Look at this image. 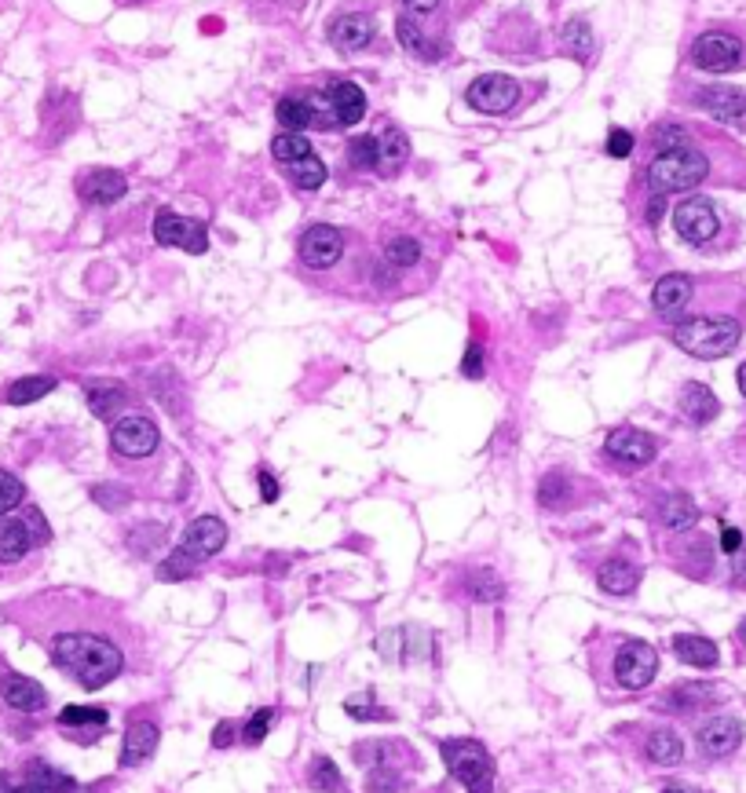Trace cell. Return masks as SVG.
I'll use <instances>...</instances> for the list:
<instances>
[{
    "label": "cell",
    "instance_id": "52a82bcc",
    "mask_svg": "<svg viewBox=\"0 0 746 793\" xmlns=\"http://www.w3.org/2000/svg\"><path fill=\"white\" fill-rule=\"evenodd\" d=\"M154 238H158V245L183 249V253H194V256H202L205 249H209V231H205V223L176 216V212H169V209H161L158 216H154Z\"/></svg>",
    "mask_w": 746,
    "mask_h": 793
},
{
    "label": "cell",
    "instance_id": "8992f818",
    "mask_svg": "<svg viewBox=\"0 0 746 793\" xmlns=\"http://www.w3.org/2000/svg\"><path fill=\"white\" fill-rule=\"evenodd\" d=\"M659 673V655H655V647L644 644V640H626L619 647V655H615V680H619L622 688L629 691H640L648 688L651 680Z\"/></svg>",
    "mask_w": 746,
    "mask_h": 793
},
{
    "label": "cell",
    "instance_id": "d6a6232c",
    "mask_svg": "<svg viewBox=\"0 0 746 793\" xmlns=\"http://www.w3.org/2000/svg\"><path fill=\"white\" fill-rule=\"evenodd\" d=\"M560 48H564V55H571L578 63H586L589 55H593V30H589V22H582V19L567 22L564 33H560Z\"/></svg>",
    "mask_w": 746,
    "mask_h": 793
},
{
    "label": "cell",
    "instance_id": "603a6c76",
    "mask_svg": "<svg viewBox=\"0 0 746 793\" xmlns=\"http://www.w3.org/2000/svg\"><path fill=\"white\" fill-rule=\"evenodd\" d=\"M33 545H37V541H33L30 527H26V519H22V516H4V519H0V563L22 560V556L33 549Z\"/></svg>",
    "mask_w": 746,
    "mask_h": 793
},
{
    "label": "cell",
    "instance_id": "b9f144b4",
    "mask_svg": "<svg viewBox=\"0 0 746 793\" xmlns=\"http://www.w3.org/2000/svg\"><path fill=\"white\" fill-rule=\"evenodd\" d=\"M706 698H714V691L706 684H688V688H673L670 695H662V706L670 709H699Z\"/></svg>",
    "mask_w": 746,
    "mask_h": 793
},
{
    "label": "cell",
    "instance_id": "003e7915",
    "mask_svg": "<svg viewBox=\"0 0 746 793\" xmlns=\"http://www.w3.org/2000/svg\"><path fill=\"white\" fill-rule=\"evenodd\" d=\"M128 4H143V0H128Z\"/></svg>",
    "mask_w": 746,
    "mask_h": 793
},
{
    "label": "cell",
    "instance_id": "6125c7cd",
    "mask_svg": "<svg viewBox=\"0 0 746 793\" xmlns=\"http://www.w3.org/2000/svg\"><path fill=\"white\" fill-rule=\"evenodd\" d=\"M662 793H695L692 786H681V783H673V786H666Z\"/></svg>",
    "mask_w": 746,
    "mask_h": 793
},
{
    "label": "cell",
    "instance_id": "816d5d0a",
    "mask_svg": "<svg viewBox=\"0 0 746 793\" xmlns=\"http://www.w3.org/2000/svg\"><path fill=\"white\" fill-rule=\"evenodd\" d=\"M92 497H96L103 508H110V512H118V508H125L128 501H132V494H128L125 487H92Z\"/></svg>",
    "mask_w": 746,
    "mask_h": 793
},
{
    "label": "cell",
    "instance_id": "8fae6325",
    "mask_svg": "<svg viewBox=\"0 0 746 793\" xmlns=\"http://www.w3.org/2000/svg\"><path fill=\"white\" fill-rule=\"evenodd\" d=\"M673 227L688 245H706L710 238H717V212L706 198H688L673 209Z\"/></svg>",
    "mask_w": 746,
    "mask_h": 793
},
{
    "label": "cell",
    "instance_id": "60d3db41",
    "mask_svg": "<svg viewBox=\"0 0 746 793\" xmlns=\"http://www.w3.org/2000/svg\"><path fill=\"white\" fill-rule=\"evenodd\" d=\"M136 556H158L161 545H165V530L158 523H147V527H132V538H128Z\"/></svg>",
    "mask_w": 746,
    "mask_h": 793
},
{
    "label": "cell",
    "instance_id": "d590c367",
    "mask_svg": "<svg viewBox=\"0 0 746 793\" xmlns=\"http://www.w3.org/2000/svg\"><path fill=\"white\" fill-rule=\"evenodd\" d=\"M384 260H388V267H395V271H406V267H414L417 260H421V242L410 238V234H392V238L384 242Z\"/></svg>",
    "mask_w": 746,
    "mask_h": 793
},
{
    "label": "cell",
    "instance_id": "9a60e30c",
    "mask_svg": "<svg viewBox=\"0 0 746 793\" xmlns=\"http://www.w3.org/2000/svg\"><path fill=\"white\" fill-rule=\"evenodd\" d=\"M128 191L125 176L118 169H92L77 180V194L88 201V205H114Z\"/></svg>",
    "mask_w": 746,
    "mask_h": 793
},
{
    "label": "cell",
    "instance_id": "d4e9b609",
    "mask_svg": "<svg viewBox=\"0 0 746 793\" xmlns=\"http://www.w3.org/2000/svg\"><path fill=\"white\" fill-rule=\"evenodd\" d=\"M597 585L611 596H629L640 585V567L629 560H608L597 571Z\"/></svg>",
    "mask_w": 746,
    "mask_h": 793
},
{
    "label": "cell",
    "instance_id": "03108f58",
    "mask_svg": "<svg viewBox=\"0 0 746 793\" xmlns=\"http://www.w3.org/2000/svg\"><path fill=\"white\" fill-rule=\"evenodd\" d=\"M739 636H743V644H746V618H743V625H739Z\"/></svg>",
    "mask_w": 746,
    "mask_h": 793
},
{
    "label": "cell",
    "instance_id": "74e56055",
    "mask_svg": "<svg viewBox=\"0 0 746 793\" xmlns=\"http://www.w3.org/2000/svg\"><path fill=\"white\" fill-rule=\"evenodd\" d=\"M271 154H275L278 165H289V161L308 158V154H315V150H311V143H308L304 132H278L275 143H271Z\"/></svg>",
    "mask_w": 746,
    "mask_h": 793
},
{
    "label": "cell",
    "instance_id": "f6af8a7d",
    "mask_svg": "<svg viewBox=\"0 0 746 793\" xmlns=\"http://www.w3.org/2000/svg\"><path fill=\"white\" fill-rule=\"evenodd\" d=\"M348 161H352V169H359V172L377 169V136H355L352 143H348Z\"/></svg>",
    "mask_w": 746,
    "mask_h": 793
},
{
    "label": "cell",
    "instance_id": "ac0fdd59",
    "mask_svg": "<svg viewBox=\"0 0 746 793\" xmlns=\"http://www.w3.org/2000/svg\"><path fill=\"white\" fill-rule=\"evenodd\" d=\"M699 106H703L710 117L725 121V125H739L746 117V96L739 88H728V85L703 88V92H699Z\"/></svg>",
    "mask_w": 746,
    "mask_h": 793
},
{
    "label": "cell",
    "instance_id": "3957f363",
    "mask_svg": "<svg viewBox=\"0 0 746 793\" xmlns=\"http://www.w3.org/2000/svg\"><path fill=\"white\" fill-rule=\"evenodd\" d=\"M739 329L736 318H684L681 326H673V344L695 359H721L728 351L739 348Z\"/></svg>",
    "mask_w": 746,
    "mask_h": 793
},
{
    "label": "cell",
    "instance_id": "f1b7e54d",
    "mask_svg": "<svg viewBox=\"0 0 746 793\" xmlns=\"http://www.w3.org/2000/svg\"><path fill=\"white\" fill-rule=\"evenodd\" d=\"M644 753H648L651 764H659V768H673V764H681L684 757V742L677 731L670 728H659L648 735V746H644Z\"/></svg>",
    "mask_w": 746,
    "mask_h": 793
},
{
    "label": "cell",
    "instance_id": "681fc988",
    "mask_svg": "<svg viewBox=\"0 0 746 793\" xmlns=\"http://www.w3.org/2000/svg\"><path fill=\"white\" fill-rule=\"evenodd\" d=\"M655 147H659V154H662V150L688 147V132H684V128H677V125H659V128H655Z\"/></svg>",
    "mask_w": 746,
    "mask_h": 793
},
{
    "label": "cell",
    "instance_id": "ab89813d",
    "mask_svg": "<svg viewBox=\"0 0 746 793\" xmlns=\"http://www.w3.org/2000/svg\"><path fill=\"white\" fill-rule=\"evenodd\" d=\"M538 501H542V508H564L571 501V483H567L564 472H549L538 483Z\"/></svg>",
    "mask_w": 746,
    "mask_h": 793
},
{
    "label": "cell",
    "instance_id": "e7e4bbea",
    "mask_svg": "<svg viewBox=\"0 0 746 793\" xmlns=\"http://www.w3.org/2000/svg\"><path fill=\"white\" fill-rule=\"evenodd\" d=\"M11 793H41V790H37V786H30V783H26V786H19V790H11Z\"/></svg>",
    "mask_w": 746,
    "mask_h": 793
},
{
    "label": "cell",
    "instance_id": "f5cc1de1",
    "mask_svg": "<svg viewBox=\"0 0 746 793\" xmlns=\"http://www.w3.org/2000/svg\"><path fill=\"white\" fill-rule=\"evenodd\" d=\"M633 147H637L633 132H626V128H611V132H608V154H611V158H629V154H633Z\"/></svg>",
    "mask_w": 746,
    "mask_h": 793
},
{
    "label": "cell",
    "instance_id": "ee69618b",
    "mask_svg": "<svg viewBox=\"0 0 746 793\" xmlns=\"http://www.w3.org/2000/svg\"><path fill=\"white\" fill-rule=\"evenodd\" d=\"M469 596L476 603H494V600H501L505 596V585H501V578L498 574H491V571H476L469 578Z\"/></svg>",
    "mask_w": 746,
    "mask_h": 793
},
{
    "label": "cell",
    "instance_id": "1f68e13d",
    "mask_svg": "<svg viewBox=\"0 0 746 793\" xmlns=\"http://www.w3.org/2000/svg\"><path fill=\"white\" fill-rule=\"evenodd\" d=\"M662 519L670 530H692L699 523V505L688 494H670L662 501Z\"/></svg>",
    "mask_w": 746,
    "mask_h": 793
},
{
    "label": "cell",
    "instance_id": "ffe728a7",
    "mask_svg": "<svg viewBox=\"0 0 746 793\" xmlns=\"http://www.w3.org/2000/svg\"><path fill=\"white\" fill-rule=\"evenodd\" d=\"M158 750V724L150 720H132L125 731V746H121V764L136 768V764L150 761Z\"/></svg>",
    "mask_w": 746,
    "mask_h": 793
},
{
    "label": "cell",
    "instance_id": "484cf974",
    "mask_svg": "<svg viewBox=\"0 0 746 793\" xmlns=\"http://www.w3.org/2000/svg\"><path fill=\"white\" fill-rule=\"evenodd\" d=\"M107 724H110V713L107 709H99V706H66L63 713H59V728H81L74 739L85 735V739L92 742L99 731L107 728Z\"/></svg>",
    "mask_w": 746,
    "mask_h": 793
},
{
    "label": "cell",
    "instance_id": "7c38bea8",
    "mask_svg": "<svg viewBox=\"0 0 746 793\" xmlns=\"http://www.w3.org/2000/svg\"><path fill=\"white\" fill-rule=\"evenodd\" d=\"M341 253H344V234L337 231V227H330V223H315V227H308L304 238H300V260H304L311 271L333 267L341 260Z\"/></svg>",
    "mask_w": 746,
    "mask_h": 793
},
{
    "label": "cell",
    "instance_id": "be15d7a7",
    "mask_svg": "<svg viewBox=\"0 0 746 793\" xmlns=\"http://www.w3.org/2000/svg\"><path fill=\"white\" fill-rule=\"evenodd\" d=\"M736 381H739V392H743V395H746V362H743V366H739V373H736Z\"/></svg>",
    "mask_w": 746,
    "mask_h": 793
},
{
    "label": "cell",
    "instance_id": "7bdbcfd3",
    "mask_svg": "<svg viewBox=\"0 0 746 793\" xmlns=\"http://www.w3.org/2000/svg\"><path fill=\"white\" fill-rule=\"evenodd\" d=\"M194 567H198V560H191V556H187L183 549H172L169 556L161 560L158 578H161V582H183V578H191V574H194Z\"/></svg>",
    "mask_w": 746,
    "mask_h": 793
},
{
    "label": "cell",
    "instance_id": "680465c9",
    "mask_svg": "<svg viewBox=\"0 0 746 793\" xmlns=\"http://www.w3.org/2000/svg\"><path fill=\"white\" fill-rule=\"evenodd\" d=\"M721 549L736 556V552L743 549V534H739L736 527H725V530H721Z\"/></svg>",
    "mask_w": 746,
    "mask_h": 793
},
{
    "label": "cell",
    "instance_id": "2e32d148",
    "mask_svg": "<svg viewBox=\"0 0 746 793\" xmlns=\"http://www.w3.org/2000/svg\"><path fill=\"white\" fill-rule=\"evenodd\" d=\"M608 454L622 465H648L655 457V439L640 428H615L608 435Z\"/></svg>",
    "mask_w": 746,
    "mask_h": 793
},
{
    "label": "cell",
    "instance_id": "f35d334b",
    "mask_svg": "<svg viewBox=\"0 0 746 793\" xmlns=\"http://www.w3.org/2000/svg\"><path fill=\"white\" fill-rule=\"evenodd\" d=\"M275 117H278V125H282V132H304V128H311L300 92H293V96L282 99V103L275 106Z\"/></svg>",
    "mask_w": 746,
    "mask_h": 793
},
{
    "label": "cell",
    "instance_id": "7a4b0ae2",
    "mask_svg": "<svg viewBox=\"0 0 746 793\" xmlns=\"http://www.w3.org/2000/svg\"><path fill=\"white\" fill-rule=\"evenodd\" d=\"M311 128H352L366 114V92L355 81H333L319 92H300Z\"/></svg>",
    "mask_w": 746,
    "mask_h": 793
},
{
    "label": "cell",
    "instance_id": "e575fe53",
    "mask_svg": "<svg viewBox=\"0 0 746 793\" xmlns=\"http://www.w3.org/2000/svg\"><path fill=\"white\" fill-rule=\"evenodd\" d=\"M308 783H311V790H315V793H348L341 768H337L330 757H315V761H311Z\"/></svg>",
    "mask_w": 746,
    "mask_h": 793
},
{
    "label": "cell",
    "instance_id": "4316f807",
    "mask_svg": "<svg viewBox=\"0 0 746 793\" xmlns=\"http://www.w3.org/2000/svg\"><path fill=\"white\" fill-rule=\"evenodd\" d=\"M125 388H121L118 381H96L88 384V410L96 413L99 421H110V417H118L121 410H125Z\"/></svg>",
    "mask_w": 746,
    "mask_h": 793
},
{
    "label": "cell",
    "instance_id": "94428289",
    "mask_svg": "<svg viewBox=\"0 0 746 793\" xmlns=\"http://www.w3.org/2000/svg\"><path fill=\"white\" fill-rule=\"evenodd\" d=\"M659 216H662V194L655 201H651V209H648V220L651 223H659Z\"/></svg>",
    "mask_w": 746,
    "mask_h": 793
},
{
    "label": "cell",
    "instance_id": "d6986e66",
    "mask_svg": "<svg viewBox=\"0 0 746 793\" xmlns=\"http://www.w3.org/2000/svg\"><path fill=\"white\" fill-rule=\"evenodd\" d=\"M0 695L8 702L11 709H19V713H41L48 706V691L30 677H19V673H8V677L0 680Z\"/></svg>",
    "mask_w": 746,
    "mask_h": 793
},
{
    "label": "cell",
    "instance_id": "cb8c5ba5",
    "mask_svg": "<svg viewBox=\"0 0 746 793\" xmlns=\"http://www.w3.org/2000/svg\"><path fill=\"white\" fill-rule=\"evenodd\" d=\"M673 655L681 658L684 666H695V669H714L717 666V644L714 640H706V636H695V633H681L673 636Z\"/></svg>",
    "mask_w": 746,
    "mask_h": 793
},
{
    "label": "cell",
    "instance_id": "c3c4849f",
    "mask_svg": "<svg viewBox=\"0 0 746 793\" xmlns=\"http://www.w3.org/2000/svg\"><path fill=\"white\" fill-rule=\"evenodd\" d=\"M366 786H370V793H399V786H403V775L395 772L392 764H377Z\"/></svg>",
    "mask_w": 746,
    "mask_h": 793
},
{
    "label": "cell",
    "instance_id": "91938a15",
    "mask_svg": "<svg viewBox=\"0 0 746 793\" xmlns=\"http://www.w3.org/2000/svg\"><path fill=\"white\" fill-rule=\"evenodd\" d=\"M436 4H439V0H406V8H410V11H432Z\"/></svg>",
    "mask_w": 746,
    "mask_h": 793
},
{
    "label": "cell",
    "instance_id": "9c48e42d",
    "mask_svg": "<svg viewBox=\"0 0 746 793\" xmlns=\"http://www.w3.org/2000/svg\"><path fill=\"white\" fill-rule=\"evenodd\" d=\"M110 443L121 457H150L158 450L161 432L158 424L150 417H139V413H128V417H118L114 428H110Z\"/></svg>",
    "mask_w": 746,
    "mask_h": 793
},
{
    "label": "cell",
    "instance_id": "4fadbf2b",
    "mask_svg": "<svg viewBox=\"0 0 746 793\" xmlns=\"http://www.w3.org/2000/svg\"><path fill=\"white\" fill-rule=\"evenodd\" d=\"M227 541V527L224 519L216 516H198L187 523V530H183V541L180 549L191 556V560H205V556H216V552L224 549Z\"/></svg>",
    "mask_w": 746,
    "mask_h": 793
},
{
    "label": "cell",
    "instance_id": "ba28073f",
    "mask_svg": "<svg viewBox=\"0 0 746 793\" xmlns=\"http://www.w3.org/2000/svg\"><path fill=\"white\" fill-rule=\"evenodd\" d=\"M465 99H469L472 110L498 117V114H509L512 106L520 103V85H516L509 74H483L469 85Z\"/></svg>",
    "mask_w": 746,
    "mask_h": 793
},
{
    "label": "cell",
    "instance_id": "5b68a950",
    "mask_svg": "<svg viewBox=\"0 0 746 793\" xmlns=\"http://www.w3.org/2000/svg\"><path fill=\"white\" fill-rule=\"evenodd\" d=\"M447 772L458 779L469 793H491L494 786V761L487 746L476 739H447L439 746Z\"/></svg>",
    "mask_w": 746,
    "mask_h": 793
},
{
    "label": "cell",
    "instance_id": "277c9868",
    "mask_svg": "<svg viewBox=\"0 0 746 793\" xmlns=\"http://www.w3.org/2000/svg\"><path fill=\"white\" fill-rule=\"evenodd\" d=\"M706 172H710V161H706L703 150L677 147V150L655 154V161L648 165V180H651V187H655V194L666 198V194L688 191L695 183H703Z\"/></svg>",
    "mask_w": 746,
    "mask_h": 793
},
{
    "label": "cell",
    "instance_id": "6f0895ef",
    "mask_svg": "<svg viewBox=\"0 0 746 793\" xmlns=\"http://www.w3.org/2000/svg\"><path fill=\"white\" fill-rule=\"evenodd\" d=\"M235 735H238V728L231 724V720H224V724H216V731H213V746L216 750H224V746L235 742Z\"/></svg>",
    "mask_w": 746,
    "mask_h": 793
},
{
    "label": "cell",
    "instance_id": "e0dca14e",
    "mask_svg": "<svg viewBox=\"0 0 746 793\" xmlns=\"http://www.w3.org/2000/svg\"><path fill=\"white\" fill-rule=\"evenodd\" d=\"M739 742H743V724L736 717H714L699 728V746L706 757H728L739 750Z\"/></svg>",
    "mask_w": 746,
    "mask_h": 793
},
{
    "label": "cell",
    "instance_id": "9f6ffc18",
    "mask_svg": "<svg viewBox=\"0 0 746 793\" xmlns=\"http://www.w3.org/2000/svg\"><path fill=\"white\" fill-rule=\"evenodd\" d=\"M256 483H260V497H264V505L278 501V483H275V476H271L267 468H260V472H256Z\"/></svg>",
    "mask_w": 746,
    "mask_h": 793
},
{
    "label": "cell",
    "instance_id": "7402d4cb",
    "mask_svg": "<svg viewBox=\"0 0 746 793\" xmlns=\"http://www.w3.org/2000/svg\"><path fill=\"white\" fill-rule=\"evenodd\" d=\"M681 413H684V421L710 424L717 413H721V402L710 392V384L692 381V384H684V392H681Z\"/></svg>",
    "mask_w": 746,
    "mask_h": 793
},
{
    "label": "cell",
    "instance_id": "30bf717a",
    "mask_svg": "<svg viewBox=\"0 0 746 793\" xmlns=\"http://www.w3.org/2000/svg\"><path fill=\"white\" fill-rule=\"evenodd\" d=\"M739 59H743V44L732 37V33H703L699 41L692 44V63L706 74H725V70H736Z\"/></svg>",
    "mask_w": 746,
    "mask_h": 793
},
{
    "label": "cell",
    "instance_id": "7dc6e473",
    "mask_svg": "<svg viewBox=\"0 0 746 793\" xmlns=\"http://www.w3.org/2000/svg\"><path fill=\"white\" fill-rule=\"evenodd\" d=\"M344 713L352 720H388V709L377 706V698L373 695H352L344 702Z\"/></svg>",
    "mask_w": 746,
    "mask_h": 793
},
{
    "label": "cell",
    "instance_id": "f546056e",
    "mask_svg": "<svg viewBox=\"0 0 746 793\" xmlns=\"http://www.w3.org/2000/svg\"><path fill=\"white\" fill-rule=\"evenodd\" d=\"M395 41L403 44L410 55H417V59H439V55H443V48L428 41V33L421 30L410 15H403V19L395 22Z\"/></svg>",
    "mask_w": 746,
    "mask_h": 793
},
{
    "label": "cell",
    "instance_id": "83f0119b",
    "mask_svg": "<svg viewBox=\"0 0 746 793\" xmlns=\"http://www.w3.org/2000/svg\"><path fill=\"white\" fill-rule=\"evenodd\" d=\"M406 161V136L395 125H388L377 136V172L381 176H395Z\"/></svg>",
    "mask_w": 746,
    "mask_h": 793
},
{
    "label": "cell",
    "instance_id": "836d02e7",
    "mask_svg": "<svg viewBox=\"0 0 746 793\" xmlns=\"http://www.w3.org/2000/svg\"><path fill=\"white\" fill-rule=\"evenodd\" d=\"M48 392H55V377H22V381L8 384L4 402H11V406H30V402L44 399Z\"/></svg>",
    "mask_w": 746,
    "mask_h": 793
},
{
    "label": "cell",
    "instance_id": "bcb514c9",
    "mask_svg": "<svg viewBox=\"0 0 746 793\" xmlns=\"http://www.w3.org/2000/svg\"><path fill=\"white\" fill-rule=\"evenodd\" d=\"M22 497H26V487H22V479L11 476V472H0V519L19 508Z\"/></svg>",
    "mask_w": 746,
    "mask_h": 793
},
{
    "label": "cell",
    "instance_id": "4dcf8cb0",
    "mask_svg": "<svg viewBox=\"0 0 746 793\" xmlns=\"http://www.w3.org/2000/svg\"><path fill=\"white\" fill-rule=\"evenodd\" d=\"M282 172H286L289 183H293L297 191H319L322 183H326V165H322V158H315V154L289 161V165H282Z\"/></svg>",
    "mask_w": 746,
    "mask_h": 793
},
{
    "label": "cell",
    "instance_id": "8d00e7d4",
    "mask_svg": "<svg viewBox=\"0 0 746 793\" xmlns=\"http://www.w3.org/2000/svg\"><path fill=\"white\" fill-rule=\"evenodd\" d=\"M26 779H30V786H37L41 793H74V779L44 761H33Z\"/></svg>",
    "mask_w": 746,
    "mask_h": 793
},
{
    "label": "cell",
    "instance_id": "5bb4252c",
    "mask_svg": "<svg viewBox=\"0 0 746 793\" xmlns=\"http://www.w3.org/2000/svg\"><path fill=\"white\" fill-rule=\"evenodd\" d=\"M373 33H377V26H373V15H366V11H344V15H337L330 26V41L337 52L352 55V52H363L366 44L373 41Z\"/></svg>",
    "mask_w": 746,
    "mask_h": 793
},
{
    "label": "cell",
    "instance_id": "f907efd6",
    "mask_svg": "<svg viewBox=\"0 0 746 793\" xmlns=\"http://www.w3.org/2000/svg\"><path fill=\"white\" fill-rule=\"evenodd\" d=\"M271 709H260V713H256L253 720H249L246 724V731H242V739L249 742V746H260V742L267 739V731H271Z\"/></svg>",
    "mask_w": 746,
    "mask_h": 793
},
{
    "label": "cell",
    "instance_id": "6da1fadb",
    "mask_svg": "<svg viewBox=\"0 0 746 793\" xmlns=\"http://www.w3.org/2000/svg\"><path fill=\"white\" fill-rule=\"evenodd\" d=\"M52 662L59 669H66V673H70V677L88 691L107 688L110 680L121 677V669H125L121 647H114L110 640L92 636V633L55 636L52 640Z\"/></svg>",
    "mask_w": 746,
    "mask_h": 793
},
{
    "label": "cell",
    "instance_id": "db71d44e",
    "mask_svg": "<svg viewBox=\"0 0 746 793\" xmlns=\"http://www.w3.org/2000/svg\"><path fill=\"white\" fill-rule=\"evenodd\" d=\"M461 373H465L469 381H480V377H483V348H480V344H469L465 359H461Z\"/></svg>",
    "mask_w": 746,
    "mask_h": 793
},
{
    "label": "cell",
    "instance_id": "11a10c76",
    "mask_svg": "<svg viewBox=\"0 0 746 793\" xmlns=\"http://www.w3.org/2000/svg\"><path fill=\"white\" fill-rule=\"evenodd\" d=\"M22 519H26V527H30L33 541H37V545H44V541H48V523H44L41 512H37V508H26V512H22Z\"/></svg>",
    "mask_w": 746,
    "mask_h": 793
},
{
    "label": "cell",
    "instance_id": "44dd1931",
    "mask_svg": "<svg viewBox=\"0 0 746 793\" xmlns=\"http://www.w3.org/2000/svg\"><path fill=\"white\" fill-rule=\"evenodd\" d=\"M695 297V286L688 275H666L655 282V293H651V304L659 315H677L681 307H688V300Z\"/></svg>",
    "mask_w": 746,
    "mask_h": 793
}]
</instances>
